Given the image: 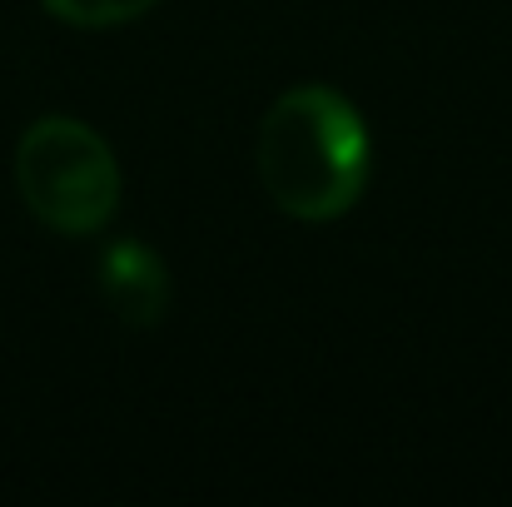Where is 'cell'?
Returning a JSON list of instances; mask_svg holds the SVG:
<instances>
[{
	"instance_id": "obj_1",
	"label": "cell",
	"mask_w": 512,
	"mask_h": 507,
	"mask_svg": "<svg viewBox=\"0 0 512 507\" xmlns=\"http://www.w3.org/2000/svg\"><path fill=\"white\" fill-rule=\"evenodd\" d=\"M259 179L294 219H339L368 184V130L329 85L289 90L259 130Z\"/></svg>"
},
{
	"instance_id": "obj_3",
	"label": "cell",
	"mask_w": 512,
	"mask_h": 507,
	"mask_svg": "<svg viewBox=\"0 0 512 507\" xmlns=\"http://www.w3.org/2000/svg\"><path fill=\"white\" fill-rule=\"evenodd\" d=\"M100 284H105L110 309H115L125 324H135V329L160 324V314H165V304H170V274H165L160 254L145 249V244H135V239H125V244H115V249L105 254Z\"/></svg>"
},
{
	"instance_id": "obj_4",
	"label": "cell",
	"mask_w": 512,
	"mask_h": 507,
	"mask_svg": "<svg viewBox=\"0 0 512 507\" xmlns=\"http://www.w3.org/2000/svg\"><path fill=\"white\" fill-rule=\"evenodd\" d=\"M155 0H45L50 15L80 25V30H105V25H125L135 15H145Z\"/></svg>"
},
{
	"instance_id": "obj_2",
	"label": "cell",
	"mask_w": 512,
	"mask_h": 507,
	"mask_svg": "<svg viewBox=\"0 0 512 507\" xmlns=\"http://www.w3.org/2000/svg\"><path fill=\"white\" fill-rule=\"evenodd\" d=\"M15 184L30 214L55 234H95L120 204V169L110 145L65 115H45L20 135Z\"/></svg>"
}]
</instances>
